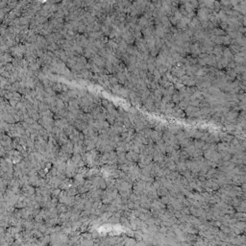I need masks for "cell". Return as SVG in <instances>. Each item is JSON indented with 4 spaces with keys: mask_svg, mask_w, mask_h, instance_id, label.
Masks as SVG:
<instances>
[{
    "mask_svg": "<svg viewBox=\"0 0 246 246\" xmlns=\"http://www.w3.org/2000/svg\"><path fill=\"white\" fill-rule=\"evenodd\" d=\"M242 25L244 27H246V16H243L242 17Z\"/></svg>",
    "mask_w": 246,
    "mask_h": 246,
    "instance_id": "cell-1",
    "label": "cell"
}]
</instances>
